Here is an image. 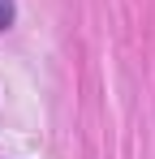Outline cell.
Instances as JSON below:
<instances>
[{
	"mask_svg": "<svg viewBox=\"0 0 155 159\" xmlns=\"http://www.w3.org/2000/svg\"><path fill=\"white\" fill-rule=\"evenodd\" d=\"M13 22V0H0V30Z\"/></svg>",
	"mask_w": 155,
	"mask_h": 159,
	"instance_id": "1",
	"label": "cell"
}]
</instances>
